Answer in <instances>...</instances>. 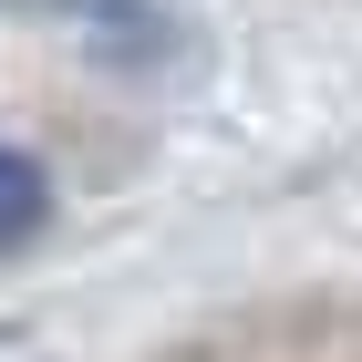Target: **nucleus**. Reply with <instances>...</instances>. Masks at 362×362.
Returning a JSON list of instances; mask_svg holds the SVG:
<instances>
[{
    "instance_id": "nucleus-2",
    "label": "nucleus",
    "mask_w": 362,
    "mask_h": 362,
    "mask_svg": "<svg viewBox=\"0 0 362 362\" xmlns=\"http://www.w3.org/2000/svg\"><path fill=\"white\" fill-rule=\"evenodd\" d=\"M0 352H11V341H0Z\"/></svg>"
},
{
    "instance_id": "nucleus-1",
    "label": "nucleus",
    "mask_w": 362,
    "mask_h": 362,
    "mask_svg": "<svg viewBox=\"0 0 362 362\" xmlns=\"http://www.w3.org/2000/svg\"><path fill=\"white\" fill-rule=\"evenodd\" d=\"M42 228H52V166H42L31 145H11V135H0V259H11V249H31Z\"/></svg>"
}]
</instances>
